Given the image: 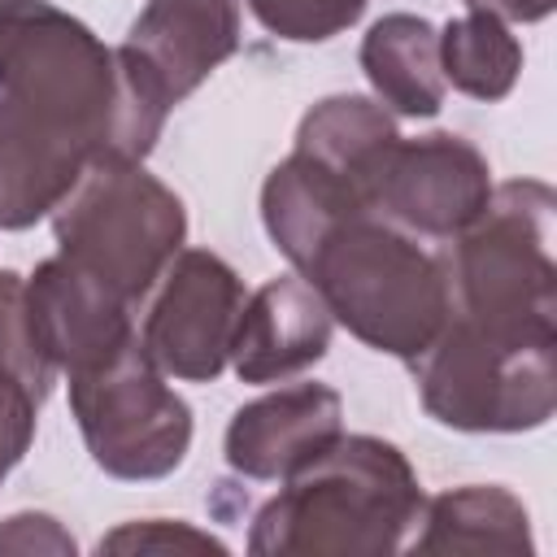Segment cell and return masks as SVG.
<instances>
[{
    "instance_id": "obj_1",
    "label": "cell",
    "mask_w": 557,
    "mask_h": 557,
    "mask_svg": "<svg viewBox=\"0 0 557 557\" xmlns=\"http://www.w3.org/2000/svg\"><path fill=\"white\" fill-rule=\"evenodd\" d=\"M165 117L87 22L0 0V231L48 218L100 161H144Z\"/></svg>"
},
{
    "instance_id": "obj_2",
    "label": "cell",
    "mask_w": 557,
    "mask_h": 557,
    "mask_svg": "<svg viewBox=\"0 0 557 557\" xmlns=\"http://www.w3.org/2000/svg\"><path fill=\"white\" fill-rule=\"evenodd\" d=\"M422 483L409 457L379 435H339L318 461L283 479L252 513L257 557H383L409 544L422 518Z\"/></svg>"
},
{
    "instance_id": "obj_3",
    "label": "cell",
    "mask_w": 557,
    "mask_h": 557,
    "mask_svg": "<svg viewBox=\"0 0 557 557\" xmlns=\"http://www.w3.org/2000/svg\"><path fill=\"white\" fill-rule=\"evenodd\" d=\"M296 274L313 283L348 335L400 361H413L453 318L444 257L374 209L339 218Z\"/></svg>"
},
{
    "instance_id": "obj_4",
    "label": "cell",
    "mask_w": 557,
    "mask_h": 557,
    "mask_svg": "<svg viewBox=\"0 0 557 557\" xmlns=\"http://www.w3.org/2000/svg\"><path fill=\"white\" fill-rule=\"evenodd\" d=\"M557 196L548 183L492 187L483 213L448 244L453 318L500 344L557 339Z\"/></svg>"
},
{
    "instance_id": "obj_5",
    "label": "cell",
    "mask_w": 557,
    "mask_h": 557,
    "mask_svg": "<svg viewBox=\"0 0 557 557\" xmlns=\"http://www.w3.org/2000/svg\"><path fill=\"white\" fill-rule=\"evenodd\" d=\"M57 252L139 305L187 239V209L144 161L91 165L48 213Z\"/></svg>"
},
{
    "instance_id": "obj_6",
    "label": "cell",
    "mask_w": 557,
    "mask_h": 557,
    "mask_svg": "<svg viewBox=\"0 0 557 557\" xmlns=\"http://www.w3.org/2000/svg\"><path fill=\"white\" fill-rule=\"evenodd\" d=\"M409 366L422 409L453 431L518 435L544 426L557 405V339L500 344L448 318Z\"/></svg>"
},
{
    "instance_id": "obj_7",
    "label": "cell",
    "mask_w": 557,
    "mask_h": 557,
    "mask_svg": "<svg viewBox=\"0 0 557 557\" xmlns=\"http://www.w3.org/2000/svg\"><path fill=\"white\" fill-rule=\"evenodd\" d=\"M70 409L91 461L126 483L174 474L191 448V405L144 352L139 331L113 357L70 374Z\"/></svg>"
},
{
    "instance_id": "obj_8",
    "label": "cell",
    "mask_w": 557,
    "mask_h": 557,
    "mask_svg": "<svg viewBox=\"0 0 557 557\" xmlns=\"http://www.w3.org/2000/svg\"><path fill=\"white\" fill-rule=\"evenodd\" d=\"M148 296L139 326L144 352L165 379L213 383L231 361V335L244 309L239 274L209 248H178Z\"/></svg>"
},
{
    "instance_id": "obj_9",
    "label": "cell",
    "mask_w": 557,
    "mask_h": 557,
    "mask_svg": "<svg viewBox=\"0 0 557 557\" xmlns=\"http://www.w3.org/2000/svg\"><path fill=\"white\" fill-rule=\"evenodd\" d=\"M487 196V157L453 131H431L418 139L400 135L370 183V209L418 239H453L483 213Z\"/></svg>"
},
{
    "instance_id": "obj_10",
    "label": "cell",
    "mask_w": 557,
    "mask_h": 557,
    "mask_svg": "<svg viewBox=\"0 0 557 557\" xmlns=\"http://www.w3.org/2000/svg\"><path fill=\"white\" fill-rule=\"evenodd\" d=\"M244 0H144L117 57L131 83L157 104H183L239 48Z\"/></svg>"
},
{
    "instance_id": "obj_11",
    "label": "cell",
    "mask_w": 557,
    "mask_h": 557,
    "mask_svg": "<svg viewBox=\"0 0 557 557\" xmlns=\"http://www.w3.org/2000/svg\"><path fill=\"white\" fill-rule=\"evenodd\" d=\"M22 305L39 357L65 374L87 370L135 339V305L61 252L35 265L22 283Z\"/></svg>"
},
{
    "instance_id": "obj_12",
    "label": "cell",
    "mask_w": 557,
    "mask_h": 557,
    "mask_svg": "<svg viewBox=\"0 0 557 557\" xmlns=\"http://www.w3.org/2000/svg\"><path fill=\"white\" fill-rule=\"evenodd\" d=\"M344 435V400L326 383H292L235 409L226 422V466L257 483H283Z\"/></svg>"
},
{
    "instance_id": "obj_13",
    "label": "cell",
    "mask_w": 557,
    "mask_h": 557,
    "mask_svg": "<svg viewBox=\"0 0 557 557\" xmlns=\"http://www.w3.org/2000/svg\"><path fill=\"white\" fill-rule=\"evenodd\" d=\"M331 331L335 318L313 283L300 274H278L244 296L226 366L244 383H283L326 357Z\"/></svg>"
},
{
    "instance_id": "obj_14",
    "label": "cell",
    "mask_w": 557,
    "mask_h": 557,
    "mask_svg": "<svg viewBox=\"0 0 557 557\" xmlns=\"http://www.w3.org/2000/svg\"><path fill=\"white\" fill-rule=\"evenodd\" d=\"M361 70L400 117H435L444 109V70H440V30L418 13H383L361 39Z\"/></svg>"
},
{
    "instance_id": "obj_15",
    "label": "cell",
    "mask_w": 557,
    "mask_h": 557,
    "mask_svg": "<svg viewBox=\"0 0 557 557\" xmlns=\"http://www.w3.org/2000/svg\"><path fill=\"white\" fill-rule=\"evenodd\" d=\"M357 209H366L361 196L339 174H331L326 165H318L313 157H305L296 148L261 183V222H265V235L292 261V270L313 252V244L339 218H348Z\"/></svg>"
},
{
    "instance_id": "obj_16",
    "label": "cell",
    "mask_w": 557,
    "mask_h": 557,
    "mask_svg": "<svg viewBox=\"0 0 557 557\" xmlns=\"http://www.w3.org/2000/svg\"><path fill=\"white\" fill-rule=\"evenodd\" d=\"M413 553H535L527 505L496 483H466L422 505Z\"/></svg>"
},
{
    "instance_id": "obj_17",
    "label": "cell",
    "mask_w": 557,
    "mask_h": 557,
    "mask_svg": "<svg viewBox=\"0 0 557 557\" xmlns=\"http://www.w3.org/2000/svg\"><path fill=\"white\" fill-rule=\"evenodd\" d=\"M396 139H400L396 117L379 100L352 91L318 100L296 126V152L339 174L361 196L366 209H370V183Z\"/></svg>"
},
{
    "instance_id": "obj_18",
    "label": "cell",
    "mask_w": 557,
    "mask_h": 557,
    "mask_svg": "<svg viewBox=\"0 0 557 557\" xmlns=\"http://www.w3.org/2000/svg\"><path fill=\"white\" fill-rule=\"evenodd\" d=\"M22 283L26 278L17 270H0V470L4 474L26 457L39 409L57 379V370L39 357L30 339Z\"/></svg>"
},
{
    "instance_id": "obj_19",
    "label": "cell",
    "mask_w": 557,
    "mask_h": 557,
    "mask_svg": "<svg viewBox=\"0 0 557 557\" xmlns=\"http://www.w3.org/2000/svg\"><path fill=\"white\" fill-rule=\"evenodd\" d=\"M440 70L444 83L470 100H505L522 74V44L496 13L470 9L440 30Z\"/></svg>"
},
{
    "instance_id": "obj_20",
    "label": "cell",
    "mask_w": 557,
    "mask_h": 557,
    "mask_svg": "<svg viewBox=\"0 0 557 557\" xmlns=\"http://www.w3.org/2000/svg\"><path fill=\"white\" fill-rule=\"evenodd\" d=\"M370 0H248L252 17L287 44H322L348 30Z\"/></svg>"
},
{
    "instance_id": "obj_21",
    "label": "cell",
    "mask_w": 557,
    "mask_h": 557,
    "mask_svg": "<svg viewBox=\"0 0 557 557\" xmlns=\"http://www.w3.org/2000/svg\"><path fill=\"white\" fill-rule=\"evenodd\" d=\"M100 553H226V544L183 518H139L109 531Z\"/></svg>"
},
{
    "instance_id": "obj_22",
    "label": "cell",
    "mask_w": 557,
    "mask_h": 557,
    "mask_svg": "<svg viewBox=\"0 0 557 557\" xmlns=\"http://www.w3.org/2000/svg\"><path fill=\"white\" fill-rule=\"evenodd\" d=\"M0 553H74V535L48 513H13L0 522Z\"/></svg>"
},
{
    "instance_id": "obj_23",
    "label": "cell",
    "mask_w": 557,
    "mask_h": 557,
    "mask_svg": "<svg viewBox=\"0 0 557 557\" xmlns=\"http://www.w3.org/2000/svg\"><path fill=\"white\" fill-rule=\"evenodd\" d=\"M479 13H496L500 22H544L557 0H466Z\"/></svg>"
},
{
    "instance_id": "obj_24",
    "label": "cell",
    "mask_w": 557,
    "mask_h": 557,
    "mask_svg": "<svg viewBox=\"0 0 557 557\" xmlns=\"http://www.w3.org/2000/svg\"><path fill=\"white\" fill-rule=\"evenodd\" d=\"M0 483H4V474H0Z\"/></svg>"
}]
</instances>
